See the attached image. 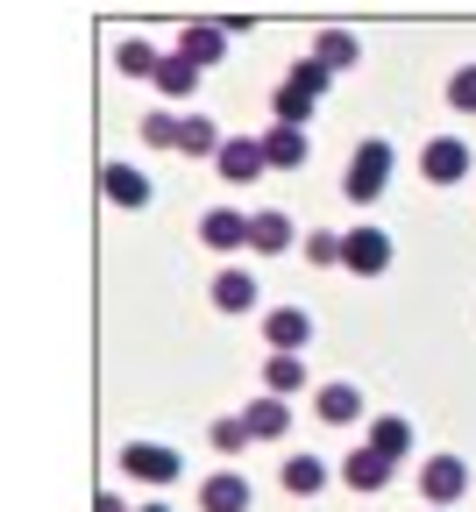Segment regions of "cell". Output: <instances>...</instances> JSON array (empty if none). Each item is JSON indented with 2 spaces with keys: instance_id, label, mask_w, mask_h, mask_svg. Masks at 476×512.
<instances>
[{
  "instance_id": "cell-28",
  "label": "cell",
  "mask_w": 476,
  "mask_h": 512,
  "mask_svg": "<svg viewBox=\"0 0 476 512\" xmlns=\"http://www.w3.org/2000/svg\"><path fill=\"white\" fill-rule=\"evenodd\" d=\"M448 107L455 114H476V64H462V72L448 79Z\"/></svg>"
},
{
  "instance_id": "cell-6",
  "label": "cell",
  "mask_w": 476,
  "mask_h": 512,
  "mask_svg": "<svg viewBox=\"0 0 476 512\" xmlns=\"http://www.w3.org/2000/svg\"><path fill=\"white\" fill-rule=\"evenodd\" d=\"M306 335H313L306 306H270V313H263V342H270V356H299Z\"/></svg>"
},
{
  "instance_id": "cell-23",
  "label": "cell",
  "mask_w": 476,
  "mask_h": 512,
  "mask_svg": "<svg viewBox=\"0 0 476 512\" xmlns=\"http://www.w3.org/2000/svg\"><path fill=\"white\" fill-rule=\"evenodd\" d=\"M114 64H121L128 79H157V50H150L143 36H121V43H114Z\"/></svg>"
},
{
  "instance_id": "cell-29",
  "label": "cell",
  "mask_w": 476,
  "mask_h": 512,
  "mask_svg": "<svg viewBox=\"0 0 476 512\" xmlns=\"http://www.w3.org/2000/svg\"><path fill=\"white\" fill-rule=\"evenodd\" d=\"M306 256H313V264H342V235H334V228H313V235H306Z\"/></svg>"
},
{
  "instance_id": "cell-30",
  "label": "cell",
  "mask_w": 476,
  "mask_h": 512,
  "mask_svg": "<svg viewBox=\"0 0 476 512\" xmlns=\"http://www.w3.org/2000/svg\"><path fill=\"white\" fill-rule=\"evenodd\" d=\"M93 512H135V505H128V498H114V491H100V505H93Z\"/></svg>"
},
{
  "instance_id": "cell-21",
  "label": "cell",
  "mask_w": 476,
  "mask_h": 512,
  "mask_svg": "<svg viewBox=\"0 0 476 512\" xmlns=\"http://www.w3.org/2000/svg\"><path fill=\"white\" fill-rule=\"evenodd\" d=\"M263 384H270V399H292V392H306V363L299 356H270L263 363Z\"/></svg>"
},
{
  "instance_id": "cell-7",
  "label": "cell",
  "mask_w": 476,
  "mask_h": 512,
  "mask_svg": "<svg viewBox=\"0 0 476 512\" xmlns=\"http://www.w3.org/2000/svg\"><path fill=\"white\" fill-rule=\"evenodd\" d=\"M420 491H427V505H441V512H448V505L469 491V463H462V456H434V463L420 470Z\"/></svg>"
},
{
  "instance_id": "cell-13",
  "label": "cell",
  "mask_w": 476,
  "mask_h": 512,
  "mask_svg": "<svg viewBox=\"0 0 476 512\" xmlns=\"http://www.w3.org/2000/svg\"><path fill=\"white\" fill-rule=\"evenodd\" d=\"M199 242H207V249H221V256H228V249H242V242H249V214L214 207L207 221H199Z\"/></svg>"
},
{
  "instance_id": "cell-27",
  "label": "cell",
  "mask_w": 476,
  "mask_h": 512,
  "mask_svg": "<svg viewBox=\"0 0 476 512\" xmlns=\"http://www.w3.org/2000/svg\"><path fill=\"white\" fill-rule=\"evenodd\" d=\"M143 143L150 150H178V114H143Z\"/></svg>"
},
{
  "instance_id": "cell-31",
  "label": "cell",
  "mask_w": 476,
  "mask_h": 512,
  "mask_svg": "<svg viewBox=\"0 0 476 512\" xmlns=\"http://www.w3.org/2000/svg\"><path fill=\"white\" fill-rule=\"evenodd\" d=\"M135 512H171V505H135Z\"/></svg>"
},
{
  "instance_id": "cell-4",
  "label": "cell",
  "mask_w": 476,
  "mask_h": 512,
  "mask_svg": "<svg viewBox=\"0 0 476 512\" xmlns=\"http://www.w3.org/2000/svg\"><path fill=\"white\" fill-rule=\"evenodd\" d=\"M171 57H185L192 72H207V64H221V57H228V29H221V22H185V29H178V43H171Z\"/></svg>"
},
{
  "instance_id": "cell-26",
  "label": "cell",
  "mask_w": 476,
  "mask_h": 512,
  "mask_svg": "<svg viewBox=\"0 0 476 512\" xmlns=\"http://www.w3.org/2000/svg\"><path fill=\"white\" fill-rule=\"evenodd\" d=\"M207 441L221 448V456H242V448H249V427H242V413H228V420H214V427H207Z\"/></svg>"
},
{
  "instance_id": "cell-24",
  "label": "cell",
  "mask_w": 476,
  "mask_h": 512,
  "mask_svg": "<svg viewBox=\"0 0 476 512\" xmlns=\"http://www.w3.org/2000/svg\"><path fill=\"white\" fill-rule=\"evenodd\" d=\"M313 64H327V72H349V64H356V36H349V29H327L320 50H313Z\"/></svg>"
},
{
  "instance_id": "cell-5",
  "label": "cell",
  "mask_w": 476,
  "mask_h": 512,
  "mask_svg": "<svg viewBox=\"0 0 476 512\" xmlns=\"http://www.w3.org/2000/svg\"><path fill=\"white\" fill-rule=\"evenodd\" d=\"M100 192H107L121 214H143V207H150V178L135 171V164H121V157H107V164H100Z\"/></svg>"
},
{
  "instance_id": "cell-1",
  "label": "cell",
  "mask_w": 476,
  "mask_h": 512,
  "mask_svg": "<svg viewBox=\"0 0 476 512\" xmlns=\"http://www.w3.org/2000/svg\"><path fill=\"white\" fill-rule=\"evenodd\" d=\"M384 185H391V143H384V136H370V143H356L342 192H349L356 207H370V200H384Z\"/></svg>"
},
{
  "instance_id": "cell-19",
  "label": "cell",
  "mask_w": 476,
  "mask_h": 512,
  "mask_svg": "<svg viewBox=\"0 0 476 512\" xmlns=\"http://www.w3.org/2000/svg\"><path fill=\"white\" fill-rule=\"evenodd\" d=\"M370 448H377L384 463H398L405 448H413V420H398V413H384V420L370 427Z\"/></svg>"
},
{
  "instance_id": "cell-22",
  "label": "cell",
  "mask_w": 476,
  "mask_h": 512,
  "mask_svg": "<svg viewBox=\"0 0 476 512\" xmlns=\"http://www.w3.org/2000/svg\"><path fill=\"white\" fill-rule=\"evenodd\" d=\"M320 484H327V463L320 456H285V491L292 498H313Z\"/></svg>"
},
{
  "instance_id": "cell-2",
  "label": "cell",
  "mask_w": 476,
  "mask_h": 512,
  "mask_svg": "<svg viewBox=\"0 0 476 512\" xmlns=\"http://www.w3.org/2000/svg\"><path fill=\"white\" fill-rule=\"evenodd\" d=\"M342 271H356V278L391 271V235L384 228H342Z\"/></svg>"
},
{
  "instance_id": "cell-16",
  "label": "cell",
  "mask_w": 476,
  "mask_h": 512,
  "mask_svg": "<svg viewBox=\"0 0 476 512\" xmlns=\"http://www.w3.org/2000/svg\"><path fill=\"white\" fill-rule=\"evenodd\" d=\"M242 427H249V441H285V427H292V413H285V399H249V413H242Z\"/></svg>"
},
{
  "instance_id": "cell-25",
  "label": "cell",
  "mask_w": 476,
  "mask_h": 512,
  "mask_svg": "<svg viewBox=\"0 0 476 512\" xmlns=\"http://www.w3.org/2000/svg\"><path fill=\"white\" fill-rule=\"evenodd\" d=\"M327 79H334V72H327V64H313V57H299L292 72H285V86H292V93H306V100H320V93H327Z\"/></svg>"
},
{
  "instance_id": "cell-18",
  "label": "cell",
  "mask_w": 476,
  "mask_h": 512,
  "mask_svg": "<svg viewBox=\"0 0 476 512\" xmlns=\"http://www.w3.org/2000/svg\"><path fill=\"white\" fill-rule=\"evenodd\" d=\"M150 86H157L164 100H192V86H199V72H192V64H185V57H171V50H164V57H157V79H150Z\"/></svg>"
},
{
  "instance_id": "cell-10",
  "label": "cell",
  "mask_w": 476,
  "mask_h": 512,
  "mask_svg": "<svg viewBox=\"0 0 476 512\" xmlns=\"http://www.w3.org/2000/svg\"><path fill=\"white\" fill-rule=\"evenodd\" d=\"M199 512H249V477L242 470H214L199 484Z\"/></svg>"
},
{
  "instance_id": "cell-3",
  "label": "cell",
  "mask_w": 476,
  "mask_h": 512,
  "mask_svg": "<svg viewBox=\"0 0 476 512\" xmlns=\"http://www.w3.org/2000/svg\"><path fill=\"white\" fill-rule=\"evenodd\" d=\"M121 470L143 477V484H178L185 456H178V448H164V441H128V448H121Z\"/></svg>"
},
{
  "instance_id": "cell-9",
  "label": "cell",
  "mask_w": 476,
  "mask_h": 512,
  "mask_svg": "<svg viewBox=\"0 0 476 512\" xmlns=\"http://www.w3.org/2000/svg\"><path fill=\"white\" fill-rule=\"evenodd\" d=\"M256 150H263V171H299L306 164V128H278V121H270V136H256Z\"/></svg>"
},
{
  "instance_id": "cell-17",
  "label": "cell",
  "mask_w": 476,
  "mask_h": 512,
  "mask_svg": "<svg viewBox=\"0 0 476 512\" xmlns=\"http://www.w3.org/2000/svg\"><path fill=\"white\" fill-rule=\"evenodd\" d=\"M320 420H327V427L363 420V392H356V384H320Z\"/></svg>"
},
{
  "instance_id": "cell-11",
  "label": "cell",
  "mask_w": 476,
  "mask_h": 512,
  "mask_svg": "<svg viewBox=\"0 0 476 512\" xmlns=\"http://www.w3.org/2000/svg\"><path fill=\"white\" fill-rule=\"evenodd\" d=\"M420 171H427L434 185H455V178H469V150H462L455 136H434V143L420 150Z\"/></svg>"
},
{
  "instance_id": "cell-8",
  "label": "cell",
  "mask_w": 476,
  "mask_h": 512,
  "mask_svg": "<svg viewBox=\"0 0 476 512\" xmlns=\"http://www.w3.org/2000/svg\"><path fill=\"white\" fill-rule=\"evenodd\" d=\"M214 171H221L228 185H249V178H263V150H256V136H228V143L214 150Z\"/></svg>"
},
{
  "instance_id": "cell-12",
  "label": "cell",
  "mask_w": 476,
  "mask_h": 512,
  "mask_svg": "<svg viewBox=\"0 0 476 512\" xmlns=\"http://www.w3.org/2000/svg\"><path fill=\"white\" fill-rule=\"evenodd\" d=\"M292 214L285 207H270V214H249V249H263V256H285L292 249Z\"/></svg>"
},
{
  "instance_id": "cell-20",
  "label": "cell",
  "mask_w": 476,
  "mask_h": 512,
  "mask_svg": "<svg viewBox=\"0 0 476 512\" xmlns=\"http://www.w3.org/2000/svg\"><path fill=\"white\" fill-rule=\"evenodd\" d=\"M178 150H185V157H214V150H221V128H214L207 114H185V121H178Z\"/></svg>"
},
{
  "instance_id": "cell-15",
  "label": "cell",
  "mask_w": 476,
  "mask_h": 512,
  "mask_svg": "<svg viewBox=\"0 0 476 512\" xmlns=\"http://www.w3.org/2000/svg\"><path fill=\"white\" fill-rule=\"evenodd\" d=\"M207 299H214L221 313H249V306H256V278L228 264V271H214V285H207Z\"/></svg>"
},
{
  "instance_id": "cell-14",
  "label": "cell",
  "mask_w": 476,
  "mask_h": 512,
  "mask_svg": "<svg viewBox=\"0 0 476 512\" xmlns=\"http://www.w3.org/2000/svg\"><path fill=\"white\" fill-rule=\"evenodd\" d=\"M391 470H398V463H384V456H377V448L363 441V448H356V456L342 463V484H349V491H384V484H391Z\"/></svg>"
}]
</instances>
